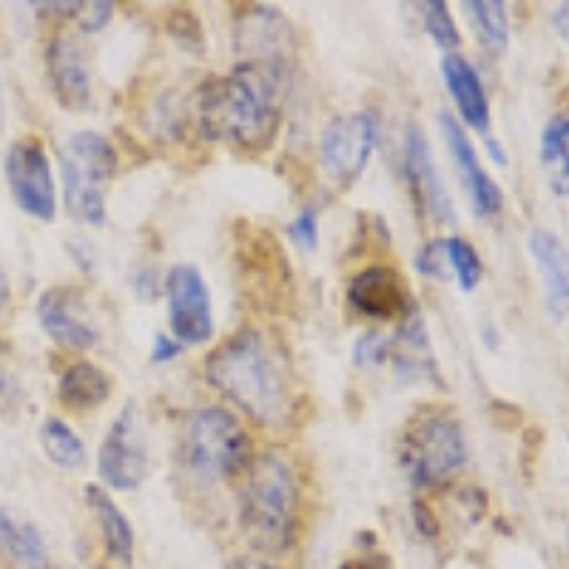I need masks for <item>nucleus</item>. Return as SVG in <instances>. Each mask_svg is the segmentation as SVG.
I'll list each match as a JSON object with an SVG mask.
<instances>
[{
	"label": "nucleus",
	"mask_w": 569,
	"mask_h": 569,
	"mask_svg": "<svg viewBox=\"0 0 569 569\" xmlns=\"http://www.w3.org/2000/svg\"><path fill=\"white\" fill-rule=\"evenodd\" d=\"M284 78L266 66L240 63L208 78L194 94V120L206 140L231 149H266L279 129Z\"/></svg>",
	"instance_id": "f257e3e1"
},
{
	"label": "nucleus",
	"mask_w": 569,
	"mask_h": 569,
	"mask_svg": "<svg viewBox=\"0 0 569 569\" xmlns=\"http://www.w3.org/2000/svg\"><path fill=\"white\" fill-rule=\"evenodd\" d=\"M206 379L257 425H282L291 416V376L277 342L242 328L206 359Z\"/></svg>",
	"instance_id": "f03ea898"
},
{
	"label": "nucleus",
	"mask_w": 569,
	"mask_h": 569,
	"mask_svg": "<svg viewBox=\"0 0 569 569\" xmlns=\"http://www.w3.org/2000/svg\"><path fill=\"white\" fill-rule=\"evenodd\" d=\"M240 527L253 550L284 556L299 530V479L279 450L253 456L240 492Z\"/></svg>",
	"instance_id": "7ed1b4c3"
},
{
	"label": "nucleus",
	"mask_w": 569,
	"mask_h": 569,
	"mask_svg": "<svg viewBox=\"0 0 569 569\" xmlns=\"http://www.w3.org/2000/svg\"><path fill=\"white\" fill-rule=\"evenodd\" d=\"M182 453L188 470L206 481H228L251 467V436L231 410L220 405L194 410L186 421Z\"/></svg>",
	"instance_id": "20e7f679"
},
{
	"label": "nucleus",
	"mask_w": 569,
	"mask_h": 569,
	"mask_svg": "<svg viewBox=\"0 0 569 569\" xmlns=\"http://www.w3.org/2000/svg\"><path fill=\"white\" fill-rule=\"evenodd\" d=\"M66 211L86 226H103L106 188L117 174V151L98 131H74L60 149Z\"/></svg>",
	"instance_id": "39448f33"
},
{
	"label": "nucleus",
	"mask_w": 569,
	"mask_h": 569,
	"mask_svg": "<svg viewBox=\"0 0 569 569\" xmlns=\"http://www.w3.org/2000/svg\"><path fill=\"white\" fill-rule=\"evenodd\" d=\"M401 467L416 487L445 485L467 465V439L461 425L447 413H425L401 439Z\"/></svg>",
	"instance_id": "423d86ee"
},
{
	"label": "nucleus",
	"mask_w": 569,
	"mask_h": 569,
	"mask_svg": "<svg viewBox=\"0 0 569 569\" xmlns=\"http://www.w3.org/2000/svg\"><path fill=\"white\" fill-rule=\"evenodd\" d=\"M379 140V126L370 111H348L333 117L319 137V166L337 188H350L362 171Z\"/></svg>",
	"instance_id": "0eeeda50"
},
{
	"label": "nucleus",
	"mask_w": 569,
	"mask_h": 569,
	"mask_svg": "<svg viewBox=\"0 0 569 569\" xmlns=\"http://www.w3.org/2000/svg\"><path fill=\"white\" fill-rule=\"evenodd\" d=\"M151 470L149 445L142 433V419L137 401H126L123 410L111 421L109 433L98 453V472L100 479L111 490L134 492L146 485Z\"/></svg>",
	"instance_id": "6e6552de"
},
{
	"label": "nucleus",
	"mask_w": 569,
	"mask_h": 569,
	"mask_svg": "<svg viewBox=\"0 0 569 569\" xmlns=\"http://www.w3.org/2000/svg\"><path fill=\"white\" fill-rule=\"evenodd\" d=\"M3 171H7L9 191L20 211H27L40 222H52L58 213V188H54L52 162L43 142L38 137H23L12 142Z\"/></svg>",
	"instance_id": "1a4fd4ad"
},
{
	"label": "nucleus",
	"mask_w": 569,
	"mask_h": 569,
	"mask_svg": "<svg viewBox=\"0 0 569 569\" xmlns=\"http://www.w3.org/2000/svg\"><path fill=\"white\" fill-rule=\"evenodd\" d=\"M166 302H169L171 337L186 348H200L213 339V308L206 277L197 266L171 268L166 273Z\"/></svg>",
	"instance_id": "9d476101"
},
{
	"label": "nucleus",
	"mask_w": 569,
	"mask_h": 569,
	"mask_svg": "<svg viewBox=\"0 0 569 569\" xmlns=\"http://www.w3.org/2000/svg\"><path fill=\"white\" fill-rule=\"evenodd\" d=\"M38 322L46 337L71 350H89L100 339V328L91 317L86 297L69 284L49 288L38 299Z\"/></svg>",
	"instance_id": "9b49d317"
},
{
	"label": "nucleus",
	"mask_w": 569,
	"mask_h": 569,
	"mask_svg": "<svg viewBox=\"0 0 569 569\" xmlns=\"http://www.w3.org/2000/svg\"><path fill=\"white\" fill-rule=\"evenodd\" d=\"M405 177L413 191V200L421 213H427L433 222H450L453 220V200L447 194L445 182H441L439 169H436L433 151L427 146V137L419 126H410L405 134Z\"/></svg>",
	"instance_id": "f8f14e48"
},
{
	"label": "nucleus",
	"mask_w": 569,
	"mask_h": 569,
	"mask_svg": "<svg viewBox=\"0 0 569 569\" xmlns=\"http://www.w3.org/2000/svg\"><path fill=\"white\" fill-rule=\"evenodd\" d=\"M439 126H441V137H445V146L453 157L456 169H459L461 182L467 188V197L472 202V211L479 213V217H496L501 208H505V194H501V188L498 182L492 180L490 174L481 166L479 154L472 149L470 137H467L465 126L456 120L453 114H447L441 111L439 114Z\"/></svg>",
	"instance_id": "ddd939ff"
},
{
	"label": "nucleus",
	"mask_w": 569,
	"mask_h": 569,
	"mask_svg": "<svg viewBox=\"0 0 569 569\" xmlns=\"http://www.w3.org/2000/svg\"><path fill=\"white\" fill-rule=\"evenodd\" d=\"M242 273H246L248 291L257 293L259 302L277 305L284 299V291L291 284L288 271V257L282 253L279 242L271 233L253 231L251 237H242Z\"/></svg>",
	"instance_id": "4468645a"
},
{
	"label": "nucleus",
	"mask_w": 569,
	"mask_h": 569,
	"mask_svg": "<svg viewBox=\"0 0 569 569\" xmlns=\"http://www.w3.org/2000/svg\"><path fill=\"white\" fill-rule=\"evenodd\" d=\"M408 288L399 271L370 266L348 282V305L368 319H396L408 311Z\"/></svg>",
	"instance_id": "2eb2a0df"
},
{
	"label": "nucleus",
	"mask_w": 569,
	"mask_h": 569,
	"mask_svg": "<svg viewBox=\"0 0 569 569\" xmlns=\"http://www.w3.org/2000/svg\"><path fill=\"white\" fill-rule=\"evenodd\" d=\"M240 43L246 52L242 63L266 66L279 74H288L293 52L291 29L282 14H277L273 9H257L253 14H248L240 27Z\"/></svg>",
	"instance_id": "dca6fc26"
},
{
	"label": "nucleus",
	"mask_w": 569,
	"mask_h": 569,
	"mask_svg": "<svg viewBox=\"0 0 569 569\" xmlns=\"http://www.w3.org/2000/svg\"><path fill=\"white\" fill-rule=\"evenodd\" d=\"M46 69L52 80L54 98L66 109H86L91 100L89 60L80 43L69 34H54L46 49Z\"/></svg>",
	"instance_id": "f3484780"
},
{
	"label": "nucleus",
	"mask_w": 569,
	"mask_h": 569,
	"mask_svg": "<svg viewBox=\"0 0 569 569\" xmlns=\"http://www.w3.org/2000/svg\"><path fill=\"white\" fill-rule=\"evenodd\" d=\"M530 257L538 268L543 284V299L552 319L561 322L569 313V251L556 233L547 228H536L527 240Z\"/></svg>",
	"instance_id": "a211bd4d"
},
{
	"label": "nucleus",
	"mask_w": 569,
	"mask_h": 569,
	"mask_svg": "<svg viewBox=\"0 0 569 569\" xmlns=\"http://www.w3.org/2000/svg\"><path fill=\"white\" fill-rule=\"evenodd\" d=\"M441 78H445L447 91H450L461 120L476 131L490 129V100H487L485 83H481L479 71L472 69L470 60L461 58V54H445Z\"/></svg>",
	"instance_id": "6ab92c4d"
},
{
	"label": "nucleus",
	"mask_w": 569,
	"mask_h": 569,
	"mask_svg": "<svg viewBox=\"0 0 569 569\" xmlns=\"http://www.w3.org/2000/svg\"><path fill=\"white\" fill-rule=\"evenodd\" d=\"M0 550L20 569H54L43 532L14 510H0Z\"/></svg>",
	"instance_id": "aec40b11"
},
{
	"label": "nucleus",
	"mask_w": 569,
	"mask_h": 569,
	"mask_svg": "<svg viewBox=\"0 0 569 569\" xmlns=\"http://www.w3.org/2000/svg\"><path fill=\"white\" fill-rule=\"evenodd\" d=\"M86 501H89L91 512L98 518L100 530H103V541L109 556L123 567H131L134 561V530L126 512L114 505V498L98 485L86 487Z\"/></svg>",
	"instance_id": "412c9836"
},
{
	"label": "nucleus",
	"mask_w": 569,
	"mask_h": 569,
	"mask_svg": "<svg viewBox=\"0 0 569 569\" xmlns=\"http://www.w3.org/2000/svg\"><path fill=\"white\" fill-rule=\"evenodd\" d=\"M111 393V379L106 370L91 362H74L63 370L58 382V396L66 408L71 410H91L100 408Z\"/></svg>",
	"instance_id": "4be33fe9"
},
{
	"label": "nucleus",
	"mask_w": 569,
	"mask_h": 569,
	"mask_svg": "<svg viewBox=\"0 0 569 569\" xmlns=\"http://www.w3.org/2000/svg\"><path fill=\"white\" fill-rule=\"evenodd\" d=\"M541 169L552 194L569 200V111H561L543 126Z\"/></svg>",
	"instance_id": "5701e85b"
},
{
	"label": "nucleus",
	"mask_w": 569,
	"mask_h": 569,
	"mask_svg": "<svg viewBox=\"0 0 569 569\" xmlns=\"http://www.w3.org/2000/svg\"><path fill=\"white\" fill-rule=\"evenodd\" d=\"M461 9H465L479 43L490 52H505L510 43V18H507L505 3L501 0H470V3H461Z\"/></svg>",
	"instance_id": "b1692460"
},
{
	"label": "nucleus",
	"mask_w": 569,
	"mask_h": 569,
	"mask_svg": "<svg viewBox=\"0 0 569 569\" xmlns=\"http://www.w3.org/2000/svg\"><path fill=\"white\" fill-rule=\"evenodd\" d=\"M40 445H43V453L49 456V461L63 470H78L86 461V447L83 439H80L63 419H49L40 425Z\"/></svg>",
	"instance_id": "393cba45"
},
{
	"label": "nucleus",
	"mask_w": 569,
	"mask_h": 569,
	"mask_svg": "<svg viewBox=\"0 0 569 569\" xmlns=\"http://www.w3.org/2000/svg\"><path fill=\"white\" fill-rule=\"evenodd\" d=\"M445 257L447 268H450V277H456L459 288L465 293H472L479 288L481 277H485V266H481L479 251L470 246L461 237H445Z\"/></svg>",
	"instance_id": "a878e982"
},
{
	"label": "nucleus",
	"mask_w": 569,
	"mask_h": 569,
	"mask_svg": "<svg viewBox=\"0 0 569 569\" xmlns=\"http://www.w3.org/2000/svg\"><path fill=\"white\" fill-rule=\"evenodd\" d=\"M421 20H425L427 34L433 38V43L445 52H453L459 49L461 34L459 27H456L453 14H450V7L445 0H430V3H421Z\"/></svg>",
	"instance_id": "bb28decb"
},
{
	"label": "nucleus",
	"mask_w": 569,
	"mask_h": 569,
	"mask_svg": "<svg viewBox=\"0 0 569 569\" xmlns=\"http://www.w3.org/2000/svg\"><path fill=\"white\" fill-rule=\"evenodd\" d=\"M390 353H393L390 339L382 337V333H376V330L359 337L353 345V362L359 365V368H382L390 359Z\"/></svg>",
	"instance_id": "cd10ccee"
},
{
	"label": "nucleus",
	"mask_w": 569,
	"mask_h": 569,
	"mask_svg": "<svg viewBox=\"0 0 569 569\" xmlns=\"http://www.w3.org/2000/svg\"><path fill=\"white\" fill-rule=\"evenodd\" d=\"M288 237H291L293 242H297L299 248H305V251H313V248L319 246V217H317V208H305L302 213H299L297 220L288 226Z\"/></svg>",
	"instance_id": "c85d7f7f"
},
{
	"label": "nucleus",
	"mask_w": 569,
	"mask_h": 569,
	"mask_svg": "<svg viewBox=\"0 0 569 569\" xmlns=\"http://www.w3.org/2000/svg\"><path fill=\"white\" fill-rule=\"evenodd\" d=\"M416 268H419L425 277L445 282V279L450 277V268H447V257H445V242L441 240L427 242V246L419 251V257H416Z\"/></svg>",
	"instance_id": "c756f323"
},
{
	"label": "nucleus",
	"mask_w": 569,
	"mask_h": 569,
	"mask_svg": "<svg viewBox=\"0 0 569 569\" xmlns=\"http://www.w3.org/2000/svg\"><path fill=\"white\" fill-rule=\"evenodd\" d=\"M114 14V3H83L78 14V23L83 32H100Z\"/></svg>",
	"instance_id": "7c9ffc66"
},
{
	"label": "nucleus",
	"mask_w": 569,
	"mask_h": 569,
	"mask_svg": "<svg viewBox=\"0 0 569 569\" xmlns=\"http://www.w3.org/2000/svg\"><path fill=\"white\" fill-rule=\"evenodd\" d=\"M182 350H186V345H180L174 337H169V333H160V337H154V348H151V362H157V365L174 362Z\"/></svg>",
	"instance_id": "2f4dec72"
},
{
	"label": "nucleus",
	"mask_w": 569,
	"mask_h": 569,
	"mask_svg": "<svg viewBox=\"0 0 569 569\" xmlns=\"http://www.w3.org/2000/svg\"><path fill=\"white\" fill-rule=\"evenodd\" d=\"M552 27L569 43V3H561V7L552 12Z\"/></svg>",
	"instance_id": "473e14b6"
},
{
	"label": "nucleus",
	"mask_w": 569,
	"mask_h": 569,
	"mask_svg": "<svg viewBox=\"0 0 569 569\" xmlns=\"http://www.w3.org/2000/svg\"><path fill=\"white\" fill-rule=\"evenodd\" d=\"M231 569H277L271 567L268 561H259V558H240V561H233Z\"/></svg>",
	"instance_id": "72a5a7b5"
},
{
	"label": "nucleus",
	"mask_w": 569,
	"mask_h": 569,
	"mask_svg": "<svg viewBox=\"0 0 569 569\" xmlns=\"http://www.w3.org/2000/svg\"><path fill=\"white\" fill-rule=\"evenodd\" d=\"M7 302H9V279L7 273L0 271V311L7 308Z\"/></svg>",
	"instance_id": "f704fd0d"
},
{
	"label": "nucleus",
	"mask_w": 569,
	"mask_h": 569,
	"mask_svg": "<svg viewBox=\"0 0 569 569\" xmlns=\"http://www.w3.org/2000/svg\"><path fill=\"white\" fill-rule=\"evenodd\" d=\"M3 114H7V106H3V89H0V126H3Z\"/></svg>",
	"instance_id": "c9c22d12"
}]
</instances>
